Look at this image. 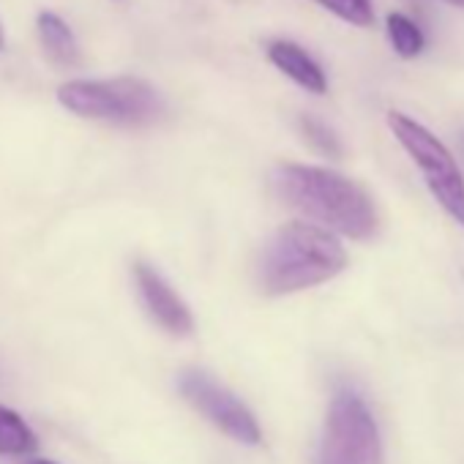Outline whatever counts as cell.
I'll return each mask as SVG.
<instances>
[{
    "label": "cell",
    "instance_id": "cell-1",
    "mask_svg": "<svg viewBox=\"0 0 464 464\" xmlns=\"http://www.w3.org/2000/svg\"><path fill=\"white\" fill-rule=\"evenodd\" d=\"M274 191L285 205L328 232L353 241H369L380 227L369 191L353 178L309 164H279L271 175Z\"/></svg>",
    "mask_w": 464,
    "mask_h": 464
},
{
    "label": "cell",
    "instance_id": "cell-2",
    "mask_svg": "<svg viewBox=\"0 0 464 464\" xmlns=\"http://www.w3.org/2000/svg\"><path fill=\"white\" fill-rule=\"evenodd\" d=\"M347 268V252L334 232L290 221L279 227L257 260V285L266 295H293L331 282Z\"/></svg>",
    "mask_w": 464,
    "mask_h": 464
},
{
    "label": "cell",
    "instance_id": "cell-3",
    "mask_svg": "<svg viewBox=\"0 0 464 464\" xmlns=\"http://www.w3.org/2000/svg\"><path fill=\"white\" fill-rule=\"evenodd\" d=\"M58 102L88 121L145 126L164 115L161 93L140 77L74 80L58 88Z\"/></svg>",
    "mask_w": 464,
    "mask_h": 464
},
{
    "label": "cell",
    "instance_id": "cell-4",
    "mask_svg": "<svg viewBox=\"0 0 464 464\" xmlns=\"http://www.w3.org/2000/svg\"><path fill=\"white\" fill-rule=\"evenodd\" d=\"M388 126L420 169L429 191L442 205V210L464 227V175L450 150L426 126L404 112H388Z\"/></svg>",
    "mask_w": 464,
    "mask_h": 464
},
{
    "label": "cell",
    "instance_id": "cell-5",
    "mask_svg": "<svg viewBox=\"0 0 464 464\" xmlns=\"http://www.w3.org/2000/svg\"><path fill=\"white\" fill-rule=\"evenodd\" d=\"M317 464H382L377 420L358 393L339 391L334 396Z\"/></svg>",
    "mask_w": 464,
    "mask_h": 464
},
{
    "label": "cell",
    "instance_id": "cell-6",
    "mask_svg": "<svg viewBox=\"0 0 464 464\" xmlns=\"http://www.w3.org/2000/svg\"><path fill=\"white\" fill-rule=\"evenodd\" d=\"M178 385H180L183 399L197 412H202L216 429H221L224 434H229L232 440H238L244 445H260L263 431H260L255 412L229 388L216 382L208 372L188 369L180 374Z\"/></svg>",
    "mask_w": 464,
    "mask_h": 464
},
{
    "label": "cell",
    "instance_id": "cell-7",
    "mask_svg": "<svg viewBox=\"0 0 464 464\" xmlns=\"http://www.w3.org/2000/svg\"><path fill=\"white\" fill-rule=\"evenodd\" d=\"M134 279L148 314L172 336H188L194 331V317L186 301L169 287V282L148 263H134Z\"/></svg>",
    "mask_w": 464,
    "mask_h": 464
},
{
    "label": "cell",
    "instance_id": "cell-8",
    "mask_svg": "<svg viewBox=\"0 0 464 464\" xmlns=\"http://www.w3.org/2000/svg\"><path fill=\"white\" fill-rule=\"evenodd\" d=\"M268 58L271 63L287 74L295 85H301L304 91L309 93H317L323 96L328 91V80H325V72L320 69V63L304 50L298 47L295 42H287V39H276L268 44Z\"/></svg>",
    "mask_w": 464,
    "mask_h": 464
},
{
    "label": "cell",
    "instance_id": "cell-9",
    "mask_svg": "<svg viewBox=\"0 0 464 464\" xmlns=\"http://www.w3.org/2000/svg\"><path fill=\"white\" fill-rule=\"evenodd\" d=\"M36 28H39V39L44 53L58 63V66H77L80 63V47L77 39L72 34V28L55 14V12H42L36 17Z\"/></svg>",
    "mask_w": 464,
    "mask_h": 464
},
{
    "label": "cell",
    "instance_id": "cell-10",
    "mask_svg": "<svg viewBox=\"0 0 464 464\" xmlns=\"http://www.w3.org/2000/svg\"><path fill=\"white\" fill-rule=\"evenodd\" d=\"M39 448L36 431L6 404H0V453L25 456Z\"/></svg>",
    "mask_w": 464,
    "mask_h": 464
},
{
    "label": "cell",
    "instance_id": "cell-11",
    "mask_svg": "<svg viewBox=\"0 0 464 464\" xmlns=\"http://www.w3.org/2000/svg\"><path fill=\"white\" fill-rule=\"evenodd\" d=\"M388 36H391V44L393 50L401 55V58H415L423 53L426 47V39H423V31L407 17V14H388Z\"/></svg>",
    "mask_w": 464,
    "mask_h": 464
},
{
    "label": "cell",
    "instance_id": "cell-12",
    "mask_svg": "<svg viewBox=\"0 0 464 464\" xmlns=\"http://www.w3.org/2000/svg\"><path fill=\"white\" fill-rule=\"evenodd\" d=\"M323 9H328L331 14H336L339 20L358 25V28H369L374 23V6L372 0H314Z\"/></svg>",
    "mask_w": 464,
    "mask_h": 464
},
{
    "label": "cell",
    "instance_id": "cell-13",
    "mask_svg": "<svg viewBox=\"0 0 464 464\" xmlns=\"http://www.w3.org/2000/svg\"><path fill=\"white\" fill-rule=\"evenodd\" d=\"M301 131H304V137L309 140V145H312L314 150H320V153H325V156H331V159H339V156H342V142H339V137H336L334 129H328L323 121H317V118H312V115H304V118H301Z\"/></svg>",
    "mask_w": 464,
    "mask_h": 464
},
{
    "label": "cell",
    "instance_id": "cell-14",
    "mask_svg": "<svg viewBox=\"0 0 464 464\" xmlns=\"http://www.w3.org/2000/svg\"><path fill=\"white\" fill-rule=\"evenodd\" d=\"M4 44H6V34H4V25H0V50H4Z\"/></svg>",
    "mask_w": 464,
    "mask_h": 464
},
{
    "label": "cell",
    "instance_id": "cell-15",
    "mask_svg": "<svg viewBox=\"0 0 464 464\" xmlns=\"http://www.w3.org/2000/svg\"><path fill=\"white\" fill-rule=\"evenodd\" d=\"M448 4H453V6H459V9H464V0H448Z\"/></svg>",
    "mask_w": 464,
    "mask_h": 464
},
{
    "label": "cell",
    "instance_id": "cell-16",
    "mask_svg": "<svg viewBox=\"0 0 464 464\" xmlns=\"http://www.w3.org/2000/svg\"><path fill=\"white\" fill-rule=\"evenodd\" d=\"M34 464H55V461H47V459H42V461H34Z\"/></svg>",
    "mask_w": 464,
    "mask_h": 464
}]
</instances>
